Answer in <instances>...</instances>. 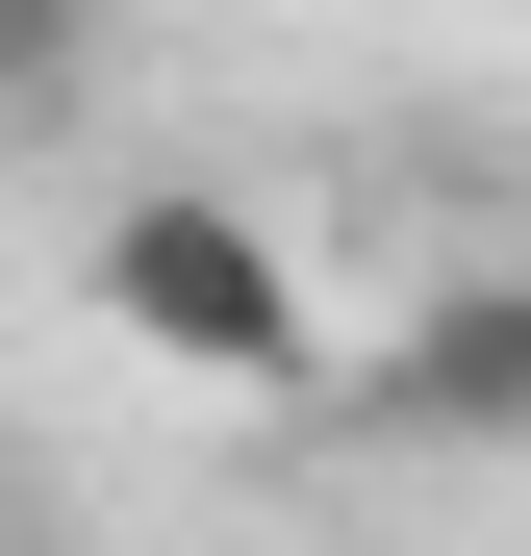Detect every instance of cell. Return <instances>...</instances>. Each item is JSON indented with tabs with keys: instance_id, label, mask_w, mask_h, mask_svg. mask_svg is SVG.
<instances>
[{
	"instance_id": "cell-1",
	"label": "cell",
	"mask_w": 531,
	"mask_h": 556,
	"mask_svg": "<svg viewBox=\"0 0 531 556\" xmlns=\"http://www.w3.org/2000/svg\"><path fill=\"white\" fill-rule=\"evenodd\" d=\"M76 278H102V329H127V354H177V380H228V405H304V380H329V278L253 228L228 177H127Z\"/></svg>"
},
{
	"instance_id": "cell-3",
	"label": "cell",
	"mask_w": 531,
	"mask_h": 556,
	"mask_svg": "<svg viewBox=\"0 0 531 556\" xmlns=\"http://www.w3.org/2000/svg\"><path fill=\"white\" fill-rule=\"evenodd\" d=\"M102 51H127V0H0V127H76Z\"/></svg>"
},
{
	"instance_id": "cell-2",
	"label": "cell",
	"mask_w": 531,
	"mask_h": 556,
	"mask_svg": "<svg viewBox=\"0 0 531 556\" xmlns=\"http://www.w3.org/2000/svg\"><path fill=\"white\" fill-rule=\"evenodd\" d=\"M380 430L405 455H531V278H430L405 354H380Z\"/></svg>"
}]
</instances>
